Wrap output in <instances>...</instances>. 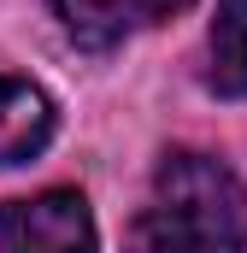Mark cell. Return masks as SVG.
<instances>
[{
    "label": "cell",
    "mask_w": 247,
    "mask_h": 253,
    "mask_svg": "<svg viewBox=\"0 0 247 253\" xmlns=\"http://www.w3.org/2000/svg\"><path fill=\"white\" fill-rule=\"evenodd\" d=\"M94 218L77 189H47L36 200L0 206V248L36 253V248H94Z\"/></svg>",
    "instance_id": "2"
},
{
    "label": "cell",
    "mask_w": 247,
    "mask_h": 253,
    "mask_svg": "<svg viewBox=\"0 0 247 253\" xmlns=\"http://www.w3.org/2000/svg\"><path fill=\"white\" fill-rule=\"evenodd\" d=\"M188 6L194 0H53L65 36L77 47H88V53H106V47H118L124 36H135L147 24H165V18L188 12Z\"/></svg>",
    "instance_id": "3"
},
{
    "label": "cell",
    "mask_w": 247,
    "mask_h": 253,
    "mask_svg": "<svg viewBox=\"0 0 247 253\" xmlns=\"http://www.w3.org/2000/svg\"><path fill=\"white\" fill-rule=\"evenodd\" d=\"M47 141H53V100L24 77H0V165H24Z\"/></svg>",
    "instance_id": "4"
},
{
    "label": "cell",
    "mask_w": 247,
    "mask_h": 253,
    "mask_svg": "<svg viewBox=\"0 0 247 253\" xmlns=\"http://www.w3.org/2000/svg\"><path fill=\"white\" fill-rule=\"evenodd\" d=\"M141 248H242L247 194L212 153H165L153 171V206L129 230Z\"/></svg>",
    "instance_id": "1"
},
{
    "label": "cell",
    "mask_w": 247,
    "mask_h": 253,
    "mask_svg": "<svg viewBox=\"0 0 247 253\" xmlns=\"http://www.w3.org/2000/svg\"><path fill=\"white\" fill-rule=\"evenodd\" d=\"M206 83H212L224 100H247V0H218Z\"/></svg>",
    "instance_id": "5"
}]
</instances>
